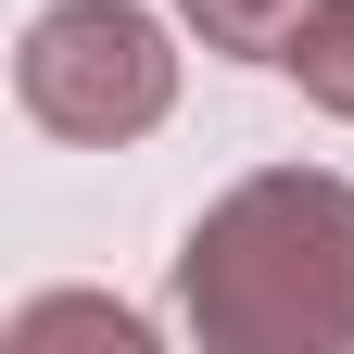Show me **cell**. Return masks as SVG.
I'll return each instance as SVG.
<instances>
[{
	"mask_svg": "<svg viewBox=\"0 0 354 354\" xmlns=\"http://www.w3.org/2000/svg\"><path fill=\"white\" fill-rule=\"evenodd\" d=\"M26 102L51 127H76V140H114V127H140L165 102V38L127 0H64L26 38Z\"/></svg>",
	"mask_w": 354,
	"mask_h": 354,
	"instance_id": "6da1fadb",
	"label": "cell"
},
{
	"mask_svg": "<svg viewBox=\"0 0 354 354\" xmlns=\"http://www.w3.org/2000/svg\"><path fill=\"white\" fill-rule=\"evenodd\" d=\"M203 38H228V51H279V38H304V0H190Z\"/></svg>",
	"mask_w": 354,
	"mask_h": 354,
	"instance_id": "7a4b0ae2",
	"label": "cell"
},
{
	"mask_svg": "<svg viewBox=\"0 0 354 354\" xmlns=\"http://www.w3.org/2000/svg\"><path fill=\"white\" fill-rule=\"evenodd\" d=\"M291 64H304V76H317L329 102L354 114V0H329V26H304V38H291Z\"/></svg>",
	"mask_w": 354,
	"mask_h": 354,
	"instance_id": "3957f363",
	"label": "cell"
}]
</instances>
